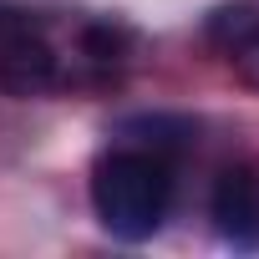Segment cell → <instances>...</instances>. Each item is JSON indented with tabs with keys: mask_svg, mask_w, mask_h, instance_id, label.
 <instances>
[{
	"mask_svg": "<svg viewBox=\"0 0 259 259\" xmlns=\"http://www.w3.org/2000/svg\"><path fill=\"white\" fill-rule=\"evenodd\" d=\"M208 219L229 249H244V254L259 249V163H229L213 178Z\"/></svg>",
	"mask_w": 259,
	"mask_h": 259,
	"instance_id": "3",
	"label": "cell"
},
{
	"mask_svg": "<svg viewBox=\"0 0 259 259\" xmlns=\"http://www.w3.org/2000/svg\"><path fill=\"white\" fill-rule=\"evenodd\" d=\"M61 87V56L21 6H0V92L31 102Z\"/></svg>",
	"mask_w": 259,
	"mask_h": 259,
	"instance_id": "2",
	"label": "cell"
},
{
	"mask_svg": "<svg viewBox=\"0 0 259 259\" xmlns=\"http://www.w3.org/2000/svg\"><path fill=\"white\" fill-rule=\"evenodd\" d=\"M173 203L168 158L153 148H112L92 168V213L122 244H148Z\"/></svg>",
	"mask_w": 259,
	"mask_h": 259,
	"instance_id": "1",
	"label": "cell"
},
{
	"mask_svg": "<svg viewBox=\"0 0 259 259\" xmlns=\"http://www.w3.org/2000/svg\"><path fill=\"white\" fill-rule=\"evenodd\" d=\"M122 138H133L138 148H153V153H168V148H188L198 127L188 117H168V112H153V117H127L117 127Z\"/></svg>",
	"mask_w": 259,
	"mask_h": 259,
	"instance_id": "4",
	"label": "cell"
},
{
	"mask_svg": "<svg viewBox=\"0 0 259 259\" xmlns=\"http://www.w3.org/2000/svg\"><path fill=\"white\" fill-rule=\"evenodd\" d=\"M229 61H234V76H239V87L259 92V21L244 31V41L229 51Z\"/></svg>",
	"mask_w": 259,
	"mask_h": 259,
	"instance_id": "6",
	"label": "cell"
},
{
	"mask_svg": "<svg viewBox=\"0 0 259 259\" xmlns=\"http://www.w3.org/2000/svg\"><path fill=\"white\" fill-rule=\"evenodd\" d=\"M127 36L122 26H112V21H97V26H87L81 31V61L92 66V71H112V66H122L127 61Z\"/></svg>",
	"mask_w": 259,
	"mask_h": 259,
	"instance_id": "5",
	"label": "cell"
}]
</instances>
